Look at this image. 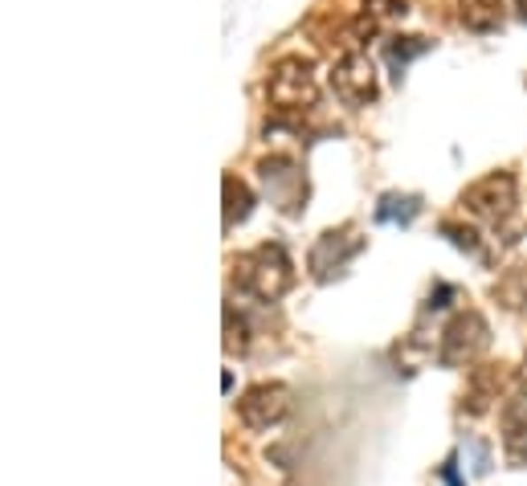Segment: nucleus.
<instances>
[{"label": "nucleus", "mask_w": 527, "mask_h": 486, "mask_svg": "<svg viewBox=\"0 0 527 486\" xmlns=\"http://www.w3.org/2000/svg\"><path fill=\"white\" fill-rule=\"evenodd\" d=\"M519 12H523V17H527V0H519Z\"/></svg>", "instance_id": "4468645a"}, {"label": "nucleus", "mask_w": 527, "mask_h": 486, "mask_svg": "<svg viewBox=\"0 0 527 486\" xmlns=\"http://www.w3.org/2000/svg\"><path fill=\"white\" fill-rule=\"evenodd\" d=\"M237 413H242V421L250 425V429H270V425H278L286 413H291V389H286V384H270V381L253 384L242 397Z\"/></svg>", "instance_id": "423d86ee"}, {"label": "nucleus", "mask_w": 527, "mask_h": 486, "mask_svg": "<svg viewBox=\"0 0 527 486\" xmlns=\"http://www.w3.org/2000/svg\"><path fill=\"white\" fill-rule=\"evenodd\" d=\"M344 233H348V229L323 233V237H319V245L311 250V270H315V278H327L331 270H339V266H344L360 250V237H356V242H348V245H339V237H344Z\"/></svg>", "instance_id": "6e6552de"}, {"label": "nucleus", "mask_w": 527, "mask_h": 486, "mask_svg": "<svg viewBox=\"0 0 527 486\" xmlns=\"http://www.w3.org/2000/svg\"><path fill=\"white\" fill-rule=\"evenodd\" d=\"M495 295L503 298L507 307H523V298H527V266H519L511 278H503V282L495 286Z\"/></svg>", "instance_id": "f8f14e48"}, {"label": "nucleus", "mask_w": 527, "mask_h": 486, "mask_svg": "<svg viewBox=\"0 0 527 486\" xmlns=\"http://www.w3.org/2000/svg\"><path fill=\"white\" fill-rule=\"evenodd\" d=\"M425 50H430L425 37H392L389 42V62L397 66V70H405V66H409L413 58H422Z\"/></svg>", "instance_id": "9b49d317"}, {"label": "nucleus", "mask_w": 527, "mask_h": 486, "mask_svg": "<svg viewBox=\"0 0 527 486\" xmlns=\"http://www.w3.org/2000/svg\"><path fill=\"white\" fill-rule=\"evenodd\" d=\"M221 189H225V233L233 229V225H242L245 217H250L253 209V192L245 189L237 176H225L221 180Z\"/></svg>", "instance_id": "9d476101"}, {"label": "nucleus", "mask_w": 527, "mask_h": 486, "mask_svg": "<svg viewBox=\"0 0 527 486\" xmlns=\"http://www.w3.org/2000/svg\"><path fill=\"white\" fill-rule=\"evenodd\" d=\"M523 389H527V364H523Z\"/></svg>", "instance_id": "2eb2a0df"}, {"label": "nucleus", "mask_w": 527, "mask_h": 486, "mask_svg": "<svg viewBox=\"0 0 527 486\" xmlns=\"http://www.w3.org/2000/svg\"><path fill=\"white\" fill-rule=\"evenodd\" d=\"M458 21L470 33H491L503 25V0H462Z\"/></svg>", "instance_id": "1a4fd4ad"}, {"label": "nucleus", "mask_w": 527, "mask_h": 486, "mask_svg": "<svg viewBox=\"0 0 527 486\" xmlns=\"http://www.w3.org/2000/svg\"><path fill=\"white\" fill-rule=\"evenodd\" d=\"M266 95L278 111H306L315 106L319 86H315V70L303 58H283V62L270 70V82H266Z\"/></svg>", "instance_id": "f03ea898"}, {"label": "nucleus", "mask_w": 527, "mask_h": 486, "mask_svg": "<svg viewBox=\"0 0 527 486\" xmlns=\"http://www.w3.org/2000/svg\"><path fill=\"white\" fill-rule=\"evenodd\" d=\"M331 86H336V95L344 98L348 106H368L376 98V70H372L368 53H344L331 70Z\"/></svg>", "instance_id": "39448f33"}, {"label": "nucleus", "mask_w": 527, "mask_h": 486, "mask_svg": "<svg viewBox=\"0 0 527 486\" xmlns=\"http://www.w3.org/2000/svg\"><path fill=\"white\" fill-rule=\"evenodd\" d=\"M462 204L495 225L507 221L515 212V176L511 172H491V176H483L478 184H470L462 192Z\"/></svg>", "instance_id": "20e7f679"}, {"label": "nucleus", "mask_w": 527, "mask_h": 486, "mask_svg": "<svg viewBox=\"0 0 527 486\" xmlns=\"http://www.w3.org/2000/svg\"><path fill=\"white\" fill-rule=\"evenodd\" d=\"M368 4H380L376 12H405V0H368Z\"/></svg>", "instance_id": "ddd939ff"}, {"label": "nucleus", "mask_w": 527, "mask_h": 486, "mask_svg": "<svg viewBox=\"0 0 527 486\" xmlns=\"http://www.w3.org/2000/svg\"><path fill=\"white\" fill-rule=\"evenodd\" d=\"M503 458L515 470L527 462V405L523 401H511L503 409Z\"/></svg>", "instance_id": "0eeeda50"}, {"label": "nucleus", "mask_w": 527, "mask_h": 486, "mask_svg": "<svg viewBox=\"0 0 527 486\" xmlns=\"http://www.w3.org/2000/svg\"><path fill=\"white\" fill-rule=\"evenodd\" d=\"M491 343V328L478 311H458L450 319V328L442 331V364H470L478 351Z\"/></svg>", "instance_id": "7ed1b4c3"}, {"label": "nucleus", "mask_w": 527, "mask_h": 486, "mask_svg": "<svg viewBox=\"0 0 527 486\" xmlns=\"http://www.w3.org/2000/svg\"><path fill=\"white\" fill-rule=\"evenodd\" d=\"M233 274H237V286L250 290L253 298L278 303L295 282V266H291L283 245H258V250H250V254L233 262Z\"/></svg>", "instance_id": "f257e3e1"}]
</instances>
